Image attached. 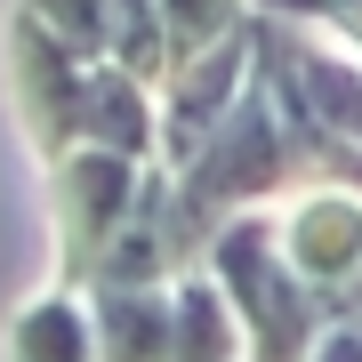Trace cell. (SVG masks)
<instances>
[{
	"label": "cell",
	"instance_id": "6da1fadb",
	"mask_svg": "<svg viewBox=\"0 0 362 362\" xmlns=\"http://www.w3.org/2000/svg\"><path fill=\"white\" fill-rule=\"evenodd\" d=\"M282 194H322V185H314L306 153L290 145L282 113H274V97H266V81L250 73L242 97H233V113L209 129V145L169 177V226H177L185 274L209 258V242H218L233 218H250L258 202H282Z\"/></svg>",
	"mask_w": 362,
	"mask_h": 362
},
{
	"label": "cell",
	"instance_id": "9a60e30c",
	"mask_svg": "<svg viewBox=\"0 0 362 362\" xmlns=\"http://www.w3.org/2000/svg\"><path fill=\"white\" fill-rule=\"evenodd\" d=\"M306 362H362V322H322Z\"/></svg>",
	"mask_w": 362,
	"mask_h": 362
},
{
	"label": "cell",
	"instance_id": "2e32d148",
	"mask_svg": "<svg viewBox=\"0 0 362 362\" xmlns=\"http://www.w3.org/2000/svg\"><path fill=\"white\" fill-rule=\"evenodd\" d=\"M330 322H362V274H354V290H346V298L330 306Z\"/></svg>",
	"mask_w": 362,
	"mask_h": 362
},
{
	"label": "cell",
	"instance_id": "7a4b0ae2",
	"mask_svg": "<svg viewBox=\"0 0 362 362\" xmlns=\"http://www.w3.org/2000/svg\"><path fill=\"white\" fill-rule=\"evenodd\" d=\"M250 73L266 81V97L282 113L290 145L306 153L314 185L362 194V65L354 57L250 8Z\"/></svg>",
	"mask_w": 362,
	"mask_h": 362
},
{
	"label": "cell",
	"instance_id": "30bf717a",
	"mask_svg": "<svg viewBox=\"0 0 362 362\" xmlns=\"http://www.w3.org/2000/svg\"><path fill=\"white\" fill-rule=\"evenodd\" d=\"M8 362H97L89 298H73V290L25 298V306H16V322H8Z\"/></svg>",
	"mask_w": 362,
	"mask_h": 362
},
{
	"label": "cell",
	"instance_id": "7c38bea8",
	"mask_svg": "<svg viewBox=\"0 0 362 362\" xmlns=\"http://www.w3.org/2000/svg\"><path fill=\"white\" fill-rule=\"evenodd\" d=\"M153 8H161V40H169V73L250 25V0H153Z\"/></svg>",
	"mask_w": 362,
	"mask_h": 362
},
{
	"label": "cell",
	"instance_id": "277c9868",
	"mask_svg": "<svg viewBox=\"0 0 362 362\" xmlns=\"http://www.w3.org/2000/svg\"><path fill=\"white\" fill-rule=\"evenodd\" d=\"M137 177H145V161L97 153V145H81V153H65V161L49 169V194H57V282L49 290H73V298L89 290L105 242L129 226Z\"/></svg>",
	"mask_w": 362,
	"mask_h": 362
},
{
	"label": "cell",
	"instance_id": "3957f363",
	"mask_svg": "<svg viewBox=\"0 0 362 362\" xmlns=\"http://www.w3.org/2000/svg\"><path fill=\"white\" fill-rule=\"evenodd\" d=\"M202 266H209V282L226 290L233 322H242V362H306V354H314L330 306L290 274V258H282V242H274V218H266V209L233 218L218 242H209Z\"/></svg>",
	"mask_w": 362,
	"mask_h": 362
},
{
	"label": "cell",
	"instance_id": "ba28073f",
	"mask_svg": "<svg viewBox=\"0 0 362 362\" xmlns=\"http://www.w3.org/2000/svg\"><path fill=\"white\" fill-rule=\"evenodd\" d=\"M81 145L121 153V161H161V97L145 89V81L113 73V65H89V89H81Z\"/></svg>",
	"mask_w": 362,
	"mask_h": 362
},
{
	"label": "cell",
	"instance_id": "5bb4252c",
	"mask_svg": "<svg viewBox=\"0 0 362 362\" xmlns=\"http://www.w3.org/2000/svg\"><path fill=\"white\" fill-rule=\"evenodd\" d=\"M258 16H282V25H314L330 33V49H346L362 65V0H250Z\"/></svg>",
	"mask_w": 362,
	"mask_h": 362
},
{
	"label": "cell",
	"instance_id": "8992f818",
	"mask_svg": "<svg viewBox=\"0 0 362 362\" xmlns=\"http://www.w3.org/2000/svg\"><path fill=\"white\" fill-rule=\"evenodd\" d=\"M274 242H282L298 282L322 298V306H338V298L354 290V274H362V194H338V185L298 194L282 218H274Z\"/></svg>",
	"mask_w": 362,
	"mask_h": 362
},
{
	"label": "cell",
	"instance_id": "4fadbf2b",
	"mask_svg": "<svg viewBox=\"0 0 362 362\" xmlns=\"http://www.w3.org/2000/svg\"><path fill=\"white\" fill-rule=\"evenodd\" d=\"M16 16H33L81 65H105V33H113V0H16Z\"/></svg>",
	"mask_w": 362,
	"mask_h": 362
},
{
	"label": "cell",
	"instance_id": "8fae6325",
	"mask_svg": "<svg viewBox=\"0 0 362 362\" xmlns=\"http://www.w3.org/2000/svg\"><path fill=\"white\" fill-rule=\"evenodd\" d=\"M169 362H242V322L209 274H185L169 290Z\"/></svg>",
	"mask_w": 362,
	"mask_h": 362
},
{
	"label": "cell",
	"instance_id": "5b68a950",
	"mask_svg": "<svg viewBox=\"0 0 362 362\" xmlns=\"http://www.w3.org/2000/svg\"><path fill=\"white\" fill-rule=\"evenodd\" d=\"M0 57H8L16 121H25V137L40 145V161L57 169L65 153H81V89H89V65H81V57H65L49 33L33 25V16H8Z\"/></svg>",
	"mask_w": 362,
	"mask_h": 362
},
{
	"label": "cell",
	"instance_id": "9c48e42d",
	"mask_svg": "<svg viewBox=\"0 0 362 362\" xmlns=\"http://www.w3.org/2000/svg\"><path fill=\"white\" fill-rule=\"evenodd\" d=\"M97 362H169V290H89Z\"/></svg>",
	"mask_w": 362,
	"mask_h": 362
},
{
	"label": "cell",
	"instance_id": "52a82bcc",
	"mask_svg": "<svg viewBox=\"0 0 362 362\" xmlns=\"http://www.w3.org/2000/svg\"><path fill=\"white\" fill-rule=\"evenodd\" d=\"M242 81H250V25L233 33V40H218L209 57L177 65V73L153 89V97H161V169H169V177H177V169L209 145V129L233 113Z\"/></svg>",
	"mask_w": 362,
	"mask_h": 362
}]
</instances>
